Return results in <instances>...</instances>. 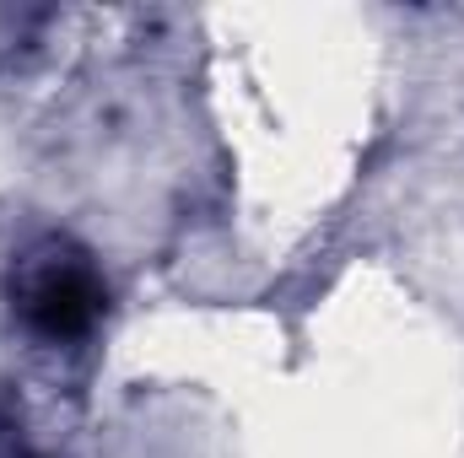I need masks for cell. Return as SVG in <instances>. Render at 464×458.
I'll return each instance as SVG.
<instances>
[{
    "label": "cell",
    "mask_w": 464,
    "mask_h": 458,
    "mask_svg": "<svg viewBox=\"0 0 464 458\" xmlns=\"http://www.w3.org/2000/svg\"><path fill=\"white\" fill-rule=\"evenodd\" d=\"M5 302L27 340L38 345H82L109 313V281L65 232H44L11 253L5 270Z\"/></svg>",
    "instance_id": "1"
}]
</instances>
